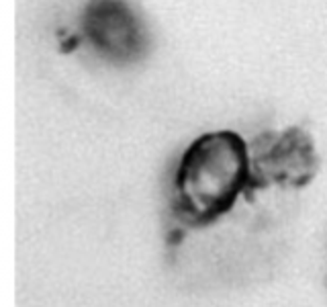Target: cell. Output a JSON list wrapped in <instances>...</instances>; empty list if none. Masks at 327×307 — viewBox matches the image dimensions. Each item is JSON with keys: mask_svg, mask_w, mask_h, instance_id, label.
Segmentation results:
<instances>
[{"mask_svg": "<svg viewBox=\"0 0 327 307\" xmlns=\"http://www.w3.org/2000/svg\"><path fill=\"white\" fill-rule=\"evenodd\" d=\"M78 43H80V37H72V39L64 41V47H62V51H64V53H70L72 49H76V47H78Z\"/></svg>", "mask_w": 327, "mask_h": 307, "instance_id": "cell-1", "label": "cell"}, {"mask_svg": "<svg viewBox=\"0 0 327 307\" xmlns=\"http://www.w3.org/2000/svg\"><path fill=\"white\" fill-rule=\"evenodd\" d=\"M180 240H182V232H180V229H174V232L170 234V238H168V244L176 246V244H178Z\"/></svg>", "mask_w": 327, "mask_h": 307, "instance_id": "cell-2", "label": "cell"}]
</instances>
